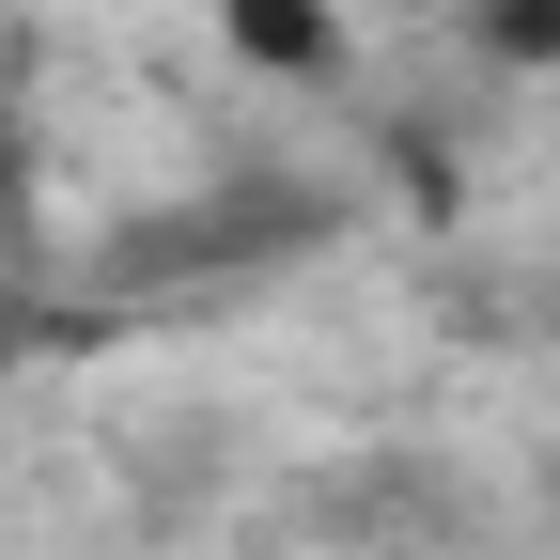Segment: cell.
<instances>
[{"label": "cell", "instance_id": "6da1fadb", "mask_svg": "<svg viewBox=\"0 0 560 560\" xmlns=\"http://www.w3.org/2000/svg\"><path fill=\"white\" fill-rule=\"evenodd\" d=\"M219 47L265 79H327L342 62V0H219Z\"/></svg>", "mask_w": 560, "mask_h": 560}, {"label": "cell", "instance_id": "7a4b0ae2", "mask_svg": "<svg viewBox=\"0 0 560 560\" xmlns=\"http://www.w3.org/2000/svg\"><path fill=\"white\" fill-rule=\"evenodd\" d=\"M482 47L499 62H560V0H482Z\"/></svg>", "mask_w": 560, "mask_h": 560}, {"label": "cell", "instance_id": "3957f363", "mask_svg": "<svg viewBox=\"0 0 560 560\" xmlns=\"http://www.w3.org/2000/svg\"><path fill=\"white\" fill-rule=\"evenodd\" d=\"M0 202H16V109H0Z\"/></svg>", "mask_w": 560, "mask_h": 560}, {"label": "cell", "instance_id": "277c9868", "mask_svg": "<svg viewBox=\"0 0 560 560\" xmlns=\"http://www.w3.org/2000/svg\"><path fill=\"white\" fill-rule=\"evenodd\" d=\"M545 499H560V482H545Z\"/></svg>", "mask_w": 560, "mask_h": 560}, {"label": "cell", "instance_id": "5b68a950", "mask_svg": "<svg viewBox=\"0 0 560 560\" xmlns=\"http://www.w3.org/2000/svg\"><path fill=\"white\" fill-rule=\"evenodd\" d=\"M389 16H405V0H389Z\"/></svg>", "mask_w": 560, "mask_h": 560}]
</instances>
